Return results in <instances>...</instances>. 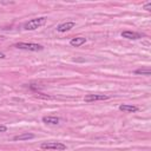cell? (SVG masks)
I'll return each instance as SVG.
<instances>
[{
	"instance_id": "obj_7",
	"label": "cell",
	"mask_w": 151,
	"mask_h": 151,
	"mask_svg": "<svg viewBox=\"0 0 151 151\" xmlns=\"http://www.w3.org/2000/svg\"><path fill=\"white\" fill-rule=\"evenodd\" d=\"M42 122L45 124H48V125H58L60 119L58 117H54V116H45V117H42Z\"/></svg>"
},
{
	"instance_id": "obj_12",
	"label": "cell",
	"mask_w": 151,
	"mask_h": 151,
	"mask_svg": "<svg viewBox=\"0 0 151 151\" xmlns=\"http://www.w3.org/2000/svg\"><path fill=\"white\" fill-rule=\"evenodd\" d=\"M144 9H146V11H151V2H147L146 5H144Z\"/></svg>"
},
{
	"instance_id": "obj_4",
	"label": "cell",
	"mask_w": 151,
	"mask_h": 151,
	"mask_svg": "<svg viewBox=\"0 0 151 151\" xmlns=\"http://www.w3.org/2000/svg\"><path fill=\"white\" fill-rule=\"evenodd\" d=\"M110 97L106 94H87L85 96L84 100L86 103H92V101H98V100H107Z\"/></svg>"
},
{
	"instance_id": "obj_8",
	"label": "cell",
	"mask_w": 151,
	"mask_h": 151,
	"mask_svg": "<svg viewBox=\"0 0 151 151\" xmlns=\"http://www.w3.org/2000/svg\"><path fill=\"white\" fill-rule=\"evenodd\" d=\"M86 42V38L84 37H76V38H72L70 40V45L73 46V47H78V46H81L83 44Z\"/></svg>"
},
{
	"instance_id": "obj_2",
	"label": "cell",
	"mask_w": 151,
	"mask_h": 151,
	"mask_svg": "<svg viewBox=\"0 0 151 151\" xmlns=\"http://www.w3.org/2000/svg\"><path fill=\"white\" fill-rule=\"evenodd\" d=\"M14 47L20 48V50H26V51H32V52H38L42 51L44 47L39 44H33V42H17Z\"/></svg>"
},
{
	"instance_id": "obj_9",
	"label": "cell",
	"mask_w": 151,
	"mask_h": 151,
	"mask_svg": "<svg viewBox=\"0 0 151 151\" xmlns=\"http://www.w3.org/2000/svg\"><path fill=\"white\" fill-rule=\"evenodd\" d=\"M35 136L31 132H24V133H20L18 136H14L13 137V140H28V139H32L34 138Z\"/></svg>"
},
{
	"instance_id": "obj_14",
	"label": "cell",
	"mask_w": 151,
	"mask_h": 151,
	"mask_svg": "<svg viewBox=\"0 0 151 151\" xmlns=\"http://www.w3.org/2000/svg\"><path fill=\"white\" fill-rule=\"evenodd\" d=\"M4 58H6V55H5L4 53H1V52H0V59H4Z\"/></svg>"
},
{
	"instance_id": "obj_10",
	"label": "cell",
	"mask_w": 151,
	"mask_h": 151,
	"mask_svg": "<svg viewBox=\"0 0 151 151\" xmlns=\"http://www.w3.org/2000/svg\"><path fill=\"white\" fill-rule=\"evenodd\" d=\"M119 110L120 111H124V112H137L139 109H138V106H134V105L122 104V105H119Z\"/></svg>"
},
{
	"instance_id": "obj_13",
	"label": "cell",
	"mask_w": 151,
	"mask_h": 151,
	"mask_svg": "<svg viewBox=\"0 0 151 151\" xmlns=\"http://www.w3.org/2000/svg\"><path fill=\"white\" fill-rule=\"evenodd\" d=\"M6 130H7V127H6L5 125L0 124V132H6Z\"/></svg>"
},
{
	"instance_id": "obj_11",
	"label": "cell",
	"mask_w": 151,
	"mask_h": 151,
	"mask_svg": "<svg viewBox=\"0 0 151 151\" xmlns=\"http://www.w3.org/2000/svg\"><path fill=\"white\" fill-rule=\"evenodd\" d=\"M136 74H143V76H150L151 74V71L149 68H138L134 71Z\"/></svg>"
},
{
	"instance_id": "obj_6",
	"label": "cell",
	"mask_w": 151,
	"mask_h": 151,
	"mask_svg": "<svg viewBox=\"0 0 151 151\" xmlns=\"http://www.w3.org/2000/svg\"><path fill=\"white\" fill-rule=\"evenodd\" d=\"M122 37L123 38H126V39H140L142 38V34L140 33H137V32H132V31H124L122 32Z\"/></svg>"
},
{
	"instance_id": "obj_1",
	"label": "cell",
	"mask_w": 151,
	"mask_h": 151,
	"mask_svg": "<svg viewBox=\"0 0 151 151\" xmlns=\"http://www.w3.org/2000/svg\"><path fill=\"white\" fill-rule=\"evenodd\" d=\"M46 24V18L45 17H40V18H34V19H31L29 21H27L25 25H24V28L26 31H34L41 26H44Z\"/></svg>"
},
{
	"instance_id": "obj_5",
	"label": "cell",
	"mask_w": 151,
	"mask_h": 151,
	"mask_svg": "<svg viewBox=\"0 0 151 151\" xmlns=\"http://www.w3.org/2000/svg\"><path fill=\"white\" fill-rule=\"evenodd\" d=\"M74 26H76V22H73V21L63 22V24H60V25H58V26H57V31H58V32L64 33V32L70 31V29H71V28H73Z\"/></svg>"
},
{
	"instance_id": "obj_3",
	"label": "cell",
	"mask_w": 151,
	"mask_h": 151,
	"mask_svg": "<svg viewBox=\"0 0 151 151\" xmlns=\"http://www.w3.org/2000/svg\"><path fill=\"white\" fill-rule=\"evenodd\" d=\"M41 149L44 150H58V151H63L66 149V145L60 143V142H45L41 145Z\"/></svg>"
}]
</instances>
